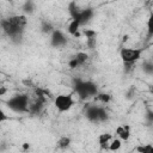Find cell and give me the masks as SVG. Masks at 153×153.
<instances>
[{"label":"cell","instance_id":"7","mask_svg":"<svg viewBox=\"0 0 153 153\" xmlns=\"http://www.w3.org/2000/svg\"><path fill=\"white\" fill-rule=\"evenodd\" d=\"M85 115L90 121L99 122V106L88 104L87 108H85Z\"/></svg>","mask_w":153,"mask_h":153},{"label":"cell","instance_id":"25","mask_svg":"<svg viewBox=\"0 0 153 153\" xmlns=\"http://www.w3.org/2000/svg\"><path fill=\"white\" fill-rule=\"evenodd\" d=\"M68 65H69V67H71L72 69H73V68H76L78 66H80V63L78 62V60H76L75 57H73V59L69 61V63H68Z\"/></svg>","mask_w":153,"mask_h":153},{"label":"cell","instance_id":"11","mask_svg":"<svg viewBox=\"0 0 153 153\" xmlns=\"http://www.w3.org/2000/svg\"><path fill=\"white\" fill-rule=\"evenodd\" d=\"M68 11H69V14H71L72 19H76L81 10H80V8L78 7L76 2L72 1V2H69V5H68Z\"/></svg>","mask_w":153,"mask_h":153},{"label":"cell","instance_id":"28","mask_svg":"<svg viewBox=\"0 0 153 153\" xmlns=\"http://www.w3.org/2000/svg\"><path fill=\"white\" fill-rule=\"evenodd\" d=\"M5 92H6V88H5V87H1V88H0V96H4Z\"/></svg>","mask_w":153,"mask_h":153},{"label":"cell","instance_id":"17","mask_svg":"<svg viewBox=\"0 0 153 153\" xmlns=\"http://www.w3.org/2000/svg\"><path fill=\"white\" fill-rule=\"evenodd\" d=\"M110 99H111V96L108 94V93H98V94L94 97V100H99V102H102V103H108Z\"/></svg>","mask_w":153,"mask_h":153},{"label":"cell","instance_id":"13","mask_svg":"<svg viewBox=\"0 0 153 153\" xmlns=\"http://www.w3.org/2000/svg\"><path fill=\"white\" fill-rule=\"evenodd\" d=\"M79 26H80V23L78 22V20H72L71 23H69V25H68V32L72 35V36H74V35H76L78 32H79Z\"/></svg>","mask_w":153,"mask_h":153},{"label":"cell","instance_id":"10","mask_svg":"<svg viewBox=\"0 0 153 153\" xmlns=\"http://www.w3.org/2000/svg\"><path fill=\"white\" fill-rule=\"evenodd\" d=\"M116 134L120 136L121 140L127 141V140L130 137V127H129L128 124H126V126H120V127H117V129H116Z\"/></svg>","mask_w":153,"mask_h":153},{"label":"cell","instance_id":"29","mask_svg":"<svg viewBox=\"0 0 153 153\" xmlns=\"http://www.w3.org/2000/svg\"><path fill=\"white\" fill-rule=\"evenodd\" d=\"M29 148H30L29 143H24V145H23V149H24V151H26V149H29Z\"/></svg>","mask_w":153,"mask_h":153},{"label":"cell","instance_id":"14","mask_svg":"<svg viewBox=\"0 0 153 153\" xmlns=\"http://www.w3.org/2000/svg\"><path fill=\"white\" fill-rule=\"evenodd\" d=\"M69 145H71V139L67 137V136H62V137H60V140L57 141V147L61 148V149L67 148Z\"/></svg>","mask_w":153,"mask_h":153},{"label":"cell","instance_id":"24","mask_svg":"<svg viewBox=\"0 0 153 153\" xmlns=\"http://www.w3.org/2000/svg\"><path fill=\"white\" fill-rule=\"evenodd\" d=\"M84 35L86 36L87 39H90V38H96V36H97L96 31H92V30H85V31H84Z\"/></svg>","mask_w":153,"mask_h":153},{"label":"cell","instance_id":"20","mask_svg":"<svg viewBox=\"0 0 153 153\" xmlns=\"http://www.w3.org/2000/svg\"><path fill=\"white\" fill-rule=\"evenodd\" d=\"M41 29H42V32H44V33H50V32H54L51 24H50V23H48V22H43V23H42Z\"/></svg>","mask_w":153,"mask_h":153},{"label":"cell","instance_id":"21","mask_svg":"<svg viewBox=\"0 0 153 153\" xmlns=\"http://www.w3.org/2000/svg\"><path fill=\"white\" fill-rule=\"evenodd\" d=\"M23 10L25 13H32L33 10H35V6H33V2L32 1H26L23 6Z\"/></svg>","mask_w":153,"mask_h":153},{"label":"cell","instance_id":"19","mask_svg":"<svg viewBox=\"0 0 153 153\" xmlns=\"http://www.w3.org/2000/svg\"><path fill=\"white\" fill-rule=\"evenodd\" d=\"M147 33H148V37L153 36V13H151L147 20Z\"/></svg>","mask_w":153,"mask_h":153},{"label":"cell","instance_id":"6","mask_svg":"<svg viewBox=\"0 0 153 153\" xmlns=\"http://www.w3.org/2000/svg\"><path fill=\"white\" fill-rule=\"evenodd\" d=\"M50 43H51L53 47H56V48L57 47H62V45H65L67 43V38H66V36L63 35L62 31L54 30V32L51 33V41H50Z\"/></svg>","mask_w":153,"mask_h":153},{"label":"cell","instance_id":"15","mask_svg":"<svg viewBox=\"0 0 153 153\" xmlns=\"http://www.w3.org/2000/svg\"><path fill=\"white\" fill-rule=\"evenodd\" d=\"M142 69L147 74H153V60H147L142 63Z\"/></svg>","mask_w":153,"mask_h":153},{"label":"cell","instance_id":"2","mask_svg":"<svg viewBox=\"0 0 153 153\" xmlns=\"http://www.w3.org/2000/svg\"><path fill=\"white\" fill-rule=\"evenodd\" d=\"M74 91L78 93V96L81 99H86V98H90L92 96L96 97L98 94V87L94 82L82 81L80 79L74 80Z\"/></svg>","mask_w":153,"mask_h":153},{"label":"cell","instance_id":"1","mask_svg":"<svg viewBox=\"0 0 153 153\" xmlns=\"http://www.w3.org/2000/svg\"><path fill=\"white\" fill-rule=\"evenodd\" d=\"M26 22H27V19H26V16H24V14L12 16L10 18L2 19L1 20V26H2L4 32L7 36L16 39V38L22 37V33L24 31Z\"/></svg>","mask_w":153,"mask_h":153},{"label":"cell","instance_id":"27","mask_svg":"<svg viewBox=\"0 0 153 153\" xmlns=\"http://www.w3.org/2000/svg\"><path fill=\"white\" fill-rule=\"evenodd\" d=\"M5 120H6V116H5V114L1 111V114H0V121L2 122V121H5Z\"/></svg>","mask_w":153,"mask_h":153},{"label":"cell","instance_id":"30","mask_svg":"<svg viewBox=\"0 0 153 153\" xmlns=\"http://www.w3.org/2000/svg\"><path fill=\"white\" fill-rule=\"evenodd\" d=\"M149 91H151V93H152V94H153V85H152V86H151V88H149Z\"/></svg>","mask_w":153,"mask_h":153},{"label":"cell","instance_id":"22","mask_svg":"<svg viewBox=\"0 0 153 153\" xmlns=\"http://www.w3.org/2000/svg\"><path fill=\"white\" fill-rule=\"evenodd\" d=\"M74 57L78 60V62H79L80 66H81V65H84V63L87 61V57H88V56H87V54H85V53H78Z\"/></svg>","mask_w":153,"mask_h":153},{"label":"cell","instance_id":"8","mask_svg":"<svg viewBox=\"0 0 153 153\" xmlns=\"http://www.w3.org/2000/svg\"><path fill=\"white\" fill-rule=\"evenodd\" d=\"M93 17V10L92 8H84L80 11L79 16L76 19H72V20H78L80 23V25L86 24L87 22H90V19Z\"/></svg>","mask_w":153,"mask_h":153},{"label":"cell","instance_id":"12","mask_svg":"<svg viewBox=\"0 0 153 153\" xmlns=\"http://www.w3.org/2000/svg\"><path fill=\"white\" fill-rule=\"evenodd\" d=\"M43 104H44V102L36 99V102H35V103L30 104V106H29V111H30L31 114H38V112L42 110Z\"/></svg>","mask_w":153,"mask_h":153},{"label":"cell","instance_id":"23","mask_svg":"<svg viewBox=\"0 0 153 153\" xmlns=\"http://www.w3.org/2000/svg\"><path fill=\"white\" fill-rule=\"evenodd\" d=\"M109 117L108 115V111L104 109V108H100L99 106V122H103V121H106Z\"/></svg>","mask_w":153,"mask_h":153},{"label":"cell","instance_id":"4","mask_svg":"<svg viewBox=\"0 0 153 153\" xmlns=\"http://www.w3.org/2000/svg\"><path fill=\"white\" fill-rule=\"evenodd\" d=\"M142 51V48H122L120 56L124 65H134L141 57Z\"/></svg>","mask_w":153,"mask_h":153},{"label":"cell","instance_id":"9","mask_svg":"<svg viewBox=\"0 0 153 153\" xmlns=\"http://www.w3.org/2000/svg\"><path fill=\"white\" fill-rule=\"evenodd\" d=\"M112 141V135L109 133H103L98 136V142L102 149H109V145Z\"/></svg>","mask_w":153,"mask_h":153},{"label":"cell","instance_id":"18","mask_svg":"<svg viewBox=\"0 0 153 153\" xmlns=\"http://www.w3.org/2000/svg\"><path fill=\"white\" fill-rule=\"evenodd\" d=\"M139 153H153V145H145V146H139L137 148Z\"/></svg>","mask_w":153,"mask_h":153},{"label":"cell","instance_id":"16","mask_svg":"<svg viewBox=\"0 0 153 153\" xmlns=\"http://www.w3.org/2000/svg\"><path fill=\"white\" fill-rule=\"evenodd\" d=\"M122 143H121V139H112V141L110 142L109 145V151L111 152H115V151H118L121 148Z\"/></svg>","mask_w":153,"mask_h":153},{"label":"cell","instance_id":"3","mask_svg":"<svg viewBox=\"0 0 153 153\" xmlns=\"http://www.w3.org/2000/svg\"><path fill=\"white\" fill-rule=\"evenodd\" d=\"M7 106L16 111V112H25V111H29V97L26 94H16L13 96L12 98H10L7 102H6Z\"/></svg>","mask_w":153,"mask_h":153},{"label":"cell","instance_id":"5","mask_svg":"<svg viewBox=\"0 0 153 153\" xmlns=\"http://www.w3.org/2000/svg\"><path fill=\"white\" fill-rule=\"evenodd\" d=\"M55 106L60 112H65L68 111L73 105H74V100L72 98L71 94H60L55 98Z\"/></svg>","mask_w":153,"mask_h":153},{"label":"cell","instance_id":"26","mask_svg":"<svg viewBox=\"0 0 153 153\" xmlns=\"http://www.w3.org/2000/svg\"><path fill=\"white\" fill-rule=\"evenodd\" d=\"M146 118H147L149 122H153V111L148 110V111H147V115H146Z\"/></svg>","mask_w":153,"mask_h":153}]
</instances>
